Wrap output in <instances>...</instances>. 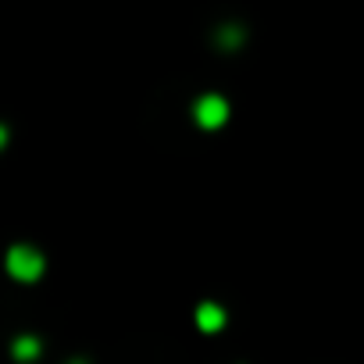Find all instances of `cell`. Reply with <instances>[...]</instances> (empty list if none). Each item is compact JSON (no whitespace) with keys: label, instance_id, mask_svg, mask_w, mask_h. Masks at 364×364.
<instances>
[{"label":"cell","instance_id":"obj_1","mask_svg":"<svg viewBox=\"0 0 364 364\" xmlns=\"http://www.w3.org/2000/svg\"><path fill=\"white\" fill-rule=\"evenodd\" d=\"M197 118H200L204 125H222V122L229 118V107H225L222 97H204V100L197 104Z\"/></svg>","mask_w":364,"mask_h":364},{"label":"cell","instance_id":"obj_2","mask_svg":"<svg viewBox=\"0 0 364 364\" xmlns=\"http://www.w3.org/2000/svg\"><path fill=\"white\" fill-rule=\"evenodd\" d=\"M8 264H11V272H15L18 279H36V275H40V257H36L33 250H15Z\"/></svg>","mask_w":364,"mask_h":364},{"label":"cell","instance_id":"obj_3","mask_svg":"<svg viewBox=\"0 0 364 364\" xmlns=\"http://www.w3.org/2000/svg\"><path fill=\"white\" fill-rule=\"evenodd\" d=\"M200 321H204L208 328H218V325H222V314H218L215 307H204V311H200Z\"/></svg>","mask_w":364,"mask_h":364}]
</instances>
